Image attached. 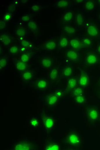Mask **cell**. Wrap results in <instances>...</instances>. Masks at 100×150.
Returning <instances> with one entry per match:
<instances>
[{
  "label": "cell",
  "mask_w": 100,
  "mask_h": 150,
  "mask_svg": "<svg viewBox=\"0 0 100 150\" xmlns=\"http://www.w3.org/2000/svg\"><path fill=\"white\" fill-rule=\"evenodd\" d=\"M99 60V56L95 53H89L85 57V62L88 66H94Z\"/></svg>",
  "instance_id": "obj_1"
},
{
  "label": "cell",
  "mask_w": 100,
  "mask_h": 150,
  "mask_svg": "<svg viewBox=\"0 0 100 150\" xmlns=\"http://www.w3.org/2000/svg\"><path fill=\"white\" fill-rule=\"evenodd\" d=\"M86 31L87 35L91 38L97 37L99 35V29L94 24H88L86 26Z\"/></svg>",
  "instance_id": "obj_2"
},
{
  "label": "cell",
  "mask_w": 100,
  "mask_h": 150,
  "mask_svg": "<svg viewBox=\"0 0 100 150\" xmlns=\"http://www.w3.org/2000/svg\"><path fill=\"white\" fill-rule=\"evenodd\" d=\"M67 60L71 62H77L80 58L79 53L76 50L71 49L67 51L66 53Z\"/></svg>",
  "instance_id": "obj_3"
},
{
  "label": "cell",
  "mask_w": 100,
  "mask_h": 150,
  "mask_svg": "<svg viewBox=\"0 0 100 150\" xmlns=\"http://www.w3.org/2000/svg\"><path fill=\"white\" fill-rule=\"evenodd\" d=\"M69 46L72 49L74 50L81 49L84 46L81 40L76 37L72 38L69 39Z\"/></svg>",
  "instance_id": "obj_4"
},
{
  "label": "cell",
  "mask_w": 100,
  "mask_h": 150,
  "mask_svg": "<svg viewBox=\"0 0 100 150\" xmlns=\"http://www.w3.org/2000/svg\"><path fill=\"white\" fill-rule=\"evenodd\" d=\"M57 41L54 39L48 40L43 44V48L49 51H53L56 49L58 47Z\"/></svg>",
  "instance_id": "obj_5"
},
{
  "label": "cell",
  "mask_w": 100,
  "mask_h": 150,
  "mask_svg": "<svg viewBox=\"0 0 100 150\" xmlns=\"http://www.w3.org/2000/svg\"><path fill=\"white\" fill-rule=\"evenodd\" d=\"M1 43L4 46H8L12 41V36L9 33H5L1 35Z\"/></svg>",
  "instance_id": "obj_6"
},
{
  "label": "cell",
  "mask_w": 100,
  "mask_h": 150,
  "mask_svg": "<svg viewBox=\"0 0 100 150\" xmlns=\"http://www.w3.org/2000/svg\"><path fill=\"white\" fill-rule=\"evenodd\" d=\"M15 34L17 37L21 39H24L27 35V32L25 28L22 26H18L15 29Z\"/></svg>",
  "instance_id": "obj_7"
},
{
  "label": "cell",
  "mask_w": 100,
  "mask_h": 150,
  "mask_svg": "<svg viewBox=\"0 0 100 150\" xmlns=\"http://www.w3.org/2000/svg\"><path fill=\"white\" fill-rule=\"evenodd\" d=\"M78 82L80 87L83 88L86 87L89 83V76L86 74H82L79 77Z\"/></svg>",
  "instance_id": "obj_8"
},
{
  "label": "cell",
  "mask_w": 100,
  "mask_h": 150,
  "mask_svg": "<svg viewBox=\"0 0 100 150\" xmlns=\"http://www.w3.org/2000/svg\"><path fill=\"white\" fill-rule=\"evenodd\" d=\"M68 142L72 145H78L80 143L79 136L75 134L70 135L68 137Z\"/></svg>",
  "instance_id": "obj_9"
},
{
  "label": "cell",
  "mask_w": 100,
  "mask_h": 150,
  "mask_svg": "<svg viewBox=\"0 0 100 150\" xmlns=\"http://www.w3.org/2000/svg\"><path fill=\"white\" fill-rule=\"evenodd\" d=\"M63 29L65 34L68 35H73L76 32V29L75 28L71 25H65L63 27Z\"/></svg>",
  "instance_id": "obj_10"
},
{
  "label": "cell",
  "mask_w": 100,
  "mask_h": 150,
  "mask_svg": "<svg viewBox=\"0 0 100 150\" xmlns=\"http://www.w3.org/2000/svg\"><path fill=\"white\" fill-rule=\"evenodd\" d=\"M74 17L73 12L72 11H67L64 12L62 16V19L65 22H69L72 20Z\"/></svg>",
  "instance_id": "obj_11"
},
{
  "label": "cell",
  "mask_w": 100,
  "mask_h": 150,
  "mask_svg": "<svg viewBox=\"0 0 100 150\" xmlns=\"http://www.w3.org/2000/svg\"><path fill=\"white\" fill-rule=\"evenodd\" d=\"M58 67H55L51 69L49 73V78L51 82L55 81L58 78Z\"/></svg>",
  "instance_id": "obj_12"
},
{
  "label": "cell",
  "mask_w": 100,
  "mask_h": 150,
  "mask_svg": "<svg viewBox=\"0 0 100 150\" xmlns=\"http://www.w3.org/2000/svg\"><path fill=\"white\" fill-rule=\"evenodd\" d=\"M59 99V98L58 97L56 94H52L48 96L47 102L49 106H54L58 102Z\"/></svg>",
  "instance_id": "obj_13"
},
{
  "label": "cell",
  "mask_w": 100,
  "mask_h": 150,
  "mask_svg": "<svg viewBox=\"0 0 100 150\" xmlns=\"http://www.w3.org/2000/svg\"><path fill=\"white\" fill-rule=\"evenodd\" d=\"M27 65L25 63L21 61L17 62L15 65V67L17 71L19 72H24L27 68Z\"/></svg>",
  "instance_id": "obj_14"
},
{
  "label": "cell",
  "mask_w": 100,
  "mask_h": 150,
  "mask_svg": "<svg viewBox=\"0 0 100 150\" xmlns=\"http://www.w3.org/2000/svg\"><path fill=\"white\" fill-rule=\"evenodd\" d=\"M88 117L91 120H95L99 117V113L98 110L94 109H92L88 112Z\"/></svg>",
  "instance_id": "obj_15"
},
{
  "label": "cell",
  "mask_w": 100,
  "mask_h": 150,
  "mask_svg": "<svg viewBox=\"0 0 100 150\" xmlns=\"http://www.w3.org/2000/svg\"><path fill=\"white\" fill-rule=\"evenodd\" d=\"M77 79L74 77L70 78L67 82L68 88L69 89L73 90L77 86Z\"/></svg>",
  "instance_id": "obj_16"
},
{
  "label": "cell",
  "mask_w": 100,
  "mask_h": 150,
  "mask_svg": "<svg viewBox=\"0 0 100 150\" xmlns=\"http://www.w3.org/2000/svg\"><path fill=\"white\" fill-rule=\"evenodd\" d=\"M70 1L67 0H59L56 3V8H67L70 4Z\"/></svg>",
  "instance_id": "obj_17"
},
{
  "label": "cell",
  "mask_w": 100,
  "mask_h": 150,
  "mask_svg": "<svg viewBox=\"0 0 100 150\" xmlns=\"http://www.w3.org/2000/svg\"><path fill=\"white\" fill-rule=\"evenodd\" d=\"M69 39L66 37L63 36L60 38L59 45L61 48H66L69 46Z\"/></svg>",
  "instance_id": "obj_18"
},
{
  "label": "cell",
  "mask_w": 100,
  "mask_h": 150,
  "mask_svg": "<svg viewBox=\"0 0 100 150\" xmlns=\"http://www.w3.org/2000/svg\"><path fill=\"white\" fill-rule=\"evenodd\" d=\"M74 21L76 25L78 27H82L84 23L83 17L81 13H77L76 16Z\"/></svg>",
  "instance_id": "obj_19"
},
{
  "label": "cell",
  "mask_w": 100,
  "mask_h": 150,
  "mask_svg": "<svg viewBox=\"0 0 100 150\" xmlns=\"http://www.w3.org/2000/svg\"><path fill=\"white\" fill-rule=\"evenodd\" d=\"M48 85V82L46 79L39 80L37 82V86L38 88L40 90H45Z\"/></svg>",
  "instance_id": "obj_20"
},
{
  "label": "cell",
  "mask_w": 100,
  "mask_h": 150,
  "mask_svg": "<svg viewBox=\"0 0 100 150\" xmlns=\"http://www.w3.org/2000/svg\"><path fill=\"white\" fill-rule=\"evenodd\" d=\"M41 64L45 68H49L52 66L53 62L50 58H43L41 61Z\"/></svg>",
  "instance_id": "obj_21"
},
{
  "label": "cell",
  "mask_w": 100,
  "mask_h": 150,
  "mask_svg": "<svg viewBox=\"0 0 100 150\" xmlns=\"http://www.w3.org/2000/svg\"><path fill=\"white\" fill-rule=\"evenodd\" d=\"M20 44L21 47L25 48H31L33 46V44L31 42L24 38L21 39Z\"/></svg>",
  "instance_id": "obj_22"
},
{
  "label": "cell",
  "mask_w": 100,
  "mask_h": 150,
  "mask_svg": "<svg viewBox=\"0 0 100 150\" xmlns=\"http://www.w3.org/2000/svg\"><path fill=\"white\" fill-rule=\"evenodd\" d=\"M28 28L31 31H36L39 28V25L37 22L31 20L27 24Z\"/></svg>",
  "instance_id": "obj_23"
},
{
  "label": "cell",
  "mask_w": 100,
  "mask_h": 150,
  "mask_svg": "<svg viewBox=\"0 0 100 150\" xmlns=\"http://www.w3.org/2000/svg\"><path fill=\"white\" fill-rule=\"evenodd\" d=\"M73 68L72 66H66L63 71V76L68 77L72 75Z\"/></svg>",
  "instance_id": "obj_24"
},
{
  "label": "cell",
  "mask_w": 100,
  "mask_h": 150,
  "mask_svg": "<svg viewBox=\"0 0 100 150\" xmlns=\"http://www.w3.org/2000/svg\"><path fill=\"white\" fill-rule=\"evenodd\" d=\"M84 6L86 10H93L95 8V3L93 1H87L85 3Z\"/></svg>",
  "instance_id": "obj_25"
},
{
  "label": "cell",
  "mask_w": 100,
  "mask_h": 150,
  "mask_svg": "<svg viewBox=\"0 0 100 150\" xmlns=\"http://www.w3.org/2000/svg\"><path fill=\"white\" fill-rule=\"evenodd\" d=\"M35 15L32 13H29V14H24V15H21V21L25 22H28L32 20V19Z\"/></svg>",
  "instance_id": "obj_26"
},
{
  "label": "cell",
  "mask_w": 100,
  "mask_h": 150,
  "mask_svg": "<svg viewBox=\"0 0 100 150\" xmlns=\"http://www.w3.org/2000/svg\"><path fill=\"white\" fill-rule=\"evenodd\" d=\"M44 123L46 128L50 129L54 126V120L51 118H46L44 120Z\"/></svg>",
  "instance_id": "obj_27"
},
{
  "label": "cell",
  "mask_w": 100,
  "mask_h": 150,
  "mask_svg": "<svg viewBox=\"0 0 100 150\" xmlns=\"http://www.w3.org/2000/svg\"><path fill=\"white\" fill-rule=\"evenodd\" d=\"M81 41L84 46L88 47L91 46L92 44V39L90 37L82 38Z\"/></svg>",
  "instance_id": "obj_28"
},
{
  "label": "cell",
  "mask_w": 100,
  "mask_h": 150,
  "mask_svg": "<svg viewBox=\"0 0 100 150\" xmlns=\"http://www.w3.org/2000/svg\"><path fill=\"white\" fill-rule=\"evenodd\" d=\"M84 89L83 88L81 87H77L73 90L72 95L73 97H75L79 95H82L83 94Z\"/></svg>",
  "instance_id": "obj_29"
},
{
  "label": "cell",
  "mask_w": 100,
  "mask_h": 150,
  "mask_svg": "<svg viewBox=\"0 0 100 150\" xmlns=\"http://www.w3.org/2000/svg\"><path fill=\"white\" fill-rule=\"evenodd\" d=\"M8 51L9 53L13 55H16L19 52V47L18 45L14 44L11 46L9 47Z\"/></svg>",
  "instance_id": "obj_30"
},
{
  "label": "cell",
  "mask_w": 100,
  "mask_h": 150,
  "mask_svg": "<svg viewBox=\"0 0 100 150\" xmlns=\"http://www.w3.org/2000/svg\"><path fill=\"white\" fill-rule=\"evenodd\" d=\"M32 78V73L30 71H26L23 72L22 75V78L25 81H29Z\"/></svg>",
  "instance_id": "obj_31"
},
{
  "label": "cell",
  "mask_w": 100,
  "mask_h": 150,
  "mask_svg": "<svg viewBox=\"0 0 100 150\" xmlns=\"http://www.w3.org/2000/svg\"><path fill=\"white\" fill-rule=\"evenodd\" d=\"M8 64V59L6 57H2L0 60V70L2 71L7 66Z\"/></svg>",
  "instance_id": "obj_32"
},
{
  "label": "cell",
  "mask_w": 100,
  "mask_h": 150,
  "mask_svg": "<svg viewBox=\"0 0 100 150\" xmlns=\"http://www.w3.org/2000/svg\"><path fill=\"white\" fill-rule=\"evenodd\" d=\"M13 13L7 12L3 16V19L5 22H9L13 19Z\"/></svg>",
  "instance_id": "obj_33"
},
{
  "label": "cell",
  "mask_w": 100,
  "mask_h": 150,
  "mask_svg": "<svg viewBox=\"0 0 100 150\" xmlns=\"http://www.w3.org/2000/svg\"><path fill=\"white\" fill-rule=\"evenodd\" d=\"M74 100L75 102L77 104H83L85 102L86 98L83 95H79V96H76L74 97Z\"/></svg>",
  "instance_id": "obj_34"
},
{
  "label": "cell",
  "mask_w": 100,
  "mask_h": 150,
  "mask_svg": "<svg viewBox=\"0 0 100 150\" xmlns=\"http://www.w3.org/2000/svg\"><path fill=\"white\" fill-rule=\"evenodd\" d=\"M30 55L29 54L25 53L21 55L20 57V60L21 62L27 63L30 62Z\"/></svg>",
  "instance_id": "obj_35"
},
{
  "label": "cell",
  "mask_w": 100,
  "mask_h": 150,
  "mask_svg": "<svg viewBox=\"0 0 100 150\" xmlns=\"http://www.w3.org/2000/svg\"><path fill=\"white\" fill-rule=\"evenodd\" d=\"M30 146L29 145L25 144H21L17 145L15 147V150H28L30 149Z\"/></svg>",
  "instance_id": "obj_36"
},
{
  "label": "cell",
  "mask_w": 100,
  "mask_h": 150,
  "mask_svg": "<svg viewBox=\"0 0 100 150\" xmlns=\"http://www.w3.org/2000/svg\"><path fill=\"white\" fill-rule=\"evenodd\" d=\"M42 8V4H40V3H35V4H33L31 6L30 9L33 12H37L40 10Z\"/></svg>",
  "instance_id": "obj_37"
},
{
  "label": "cell",
  "mask_w": 100,
  "mask_h": 150,
  "mask_svg": "<svg viewBox=\"0 0 100 150\" xmlns=\"http://www.w3.org/2000/svg\"><path fill=\"white\" fill-rule=\"evenodd\" d=\"M16 8V5L15 4H10L8 6L7 8V12L13 13Z\"/></svg>",
  "instance_id": "obj_38"
},
{
  "label": "cell",
  "mask_w": 100,
  "mask_h": 150,
  "mask_svg": "<svg viewBox=\"0 0 100 150\" xmlns=\"http://www.w3.org/2000/svg\"><path fill=\"white\" fill-rule=\"evenodd\" d=\"M46 150H57L59 149V147L58 145L56 144H50L48 145L46 149H45Z\"/></svg>",
  "instance_id": "obj_39"
},
{
  "label": "cell",
  "mask_w": 100,
  "mask_h": 150,
  "mask_svg": "<svg viewBox=\"0 0 100 150\" xmlns=\"http://www.w3.org/2000/svg\"><path fill=\"white\" fill-rule=\"evenodd\" d=\"M30 124V125L33 127H36V126H37L38 124V121L37 119L34 118V119L31 120Z\"/></svg>",
  "instance_id": "obj_40"
},
{
  "label": "cell",
  "mask_w": 100,
  "mask_h": 150,
  "mask_svg": "<svg viewBox=\"0 0 100 150\" xmlns=\"http://www.w3.org/2000/svg\"><path fill=\"white\" fill-rule=\"evenodd\" d=\"M6 24L5 23V21L3 20H0V30L4 29L6 28Z\"/></svg>",
  "instance_id": "obj_41"
},
{
  "label": "cell",
  "mask_w": 100,
  "mask_h": 150,
  "mask_svg": "<svg viewBox=\"0 0 100 150\" xmlns=\"http://www.w3.org/2000/svg\"><path fill=\"white\" fill-rule=\"evenodd\" d=\"M54 94H56L59 98L63 96V93H62V91H56Z\"/></svg>",
  "instance_id": "obj_42"
},
{
  "label": "cell",
  "mask_w": 100,
  "mask_h": 150,
  "mask_svg": "<svg viewBox=\"0 0 100 150\" xmlns=\"http://www.w3.org/2000/svg\"><path fill=\"white\" fill-rule=\"evenodd\" d=\"M97 52L98 53L100 54V44L98 46V47L97 48Z\"/></svg>",
  "instance_id": "obj_43"
},
{
  "label": "cell",
  "mask_w": 100,
  "mask_h": 150,
  "mask_svg": "<svg viewBox=\"0 0 100 150\" xmlns=\"http://www.w3.org/2000/svg\"><path fill=\"white\" fill-rule=\"evenodd\" d=\"M97 2H98V3H99V4H100V0H99V1H97Z\"/></svg>",
  "instance_id": "obj_44"
},
{
  "label": "cell",
  "mask_w": 100,
  "mask_h": 150,
  "mask_svg": "<svg viewBox=\"0 0 100 150\" xmlns=\"http://www.w3.org/2000/svg\"><path fill=\"white\" fill-rule=\"evenodd\" d=\"M99 19H100V14H99Z\"/></svg>",
  "instance_id": "obj_45"
},
{
  "label": "cell",
  "mask_w": 100,
  "mask_h": 150,
  "mask_svg": "<svg viewBox=\"0 0 100 150\" xmlns=\"http://www.w3.org/2000/svg\"></svg>",
  "instance_id": "obj_46"
}]
</instances>
